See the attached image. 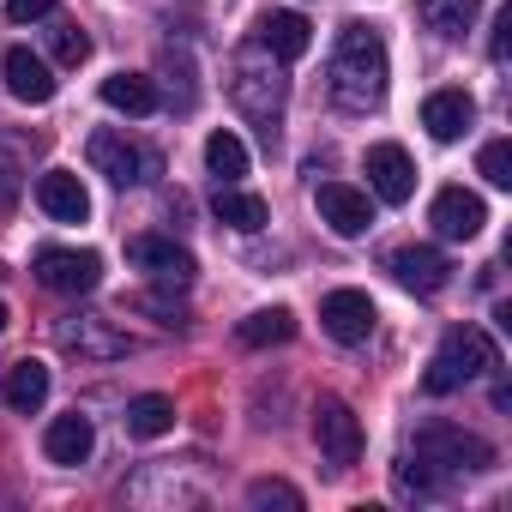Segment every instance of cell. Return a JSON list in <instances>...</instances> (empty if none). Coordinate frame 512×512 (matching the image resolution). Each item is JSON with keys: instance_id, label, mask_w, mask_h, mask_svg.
<instances>
[{"instance_id": "1", "label": "cell", "mask_w": 512, "mask_h": 512, "mask_svg": "<svg viewBox=\"0 0 512 512\" xmlns=\"http://www.w3.org/2000/svg\"><path fill=\"white\" fill-rule=\"evenodd\" d=\"M386 43L368 31V25H344L338 31V49H332V97L344 109H374L386 97Z\"/></svg>"}, {"instance_id": "2", "label": "cell", "mask_w": 512, "mask_h": 512, "mask_svg": "<svg viewBox=\"0 0 512 512\" xmlns=\"http://www.w3.org/2000/svg\"><path fill=\"white\" fill-rule=\"evenodd\" d=\"M488 368H500L494 338H488L482 326H452V332L440 338V350H434L428 374H422V392H428V398H446V392H458V386L482 380Z\"/></svg>"}, {"instance_id": "3", "label": "cell", "mask_w": 512, "mask_h": 512, "mask_svg": "<svg viewBox=\"0 0 512 512\" xmlns=\"http://www.w3.org/2000/svg\"><path fill=\"white\" fill-rule=\"evenodd\" d=\"M229 97L241 103L247 121H260V127L272 133V121L284 115V97H290L284 61L266 55V49H241V55H235V73H229Z\"/></svg>"}, {"instance_id": "4", "label": "cell", "mask_w": 512, "mask_h": 512, "mask_svg": "<svg viewBox=\"0 0 512 512\" xmlns=\"http://www.w3.org/2000/svg\"><path fill=\"white\" fill-rule=\"evenodd\" d=\"M410 458L428 464L434 476H470V470L494 464V446L482 434H464L458 422H422L416 440H410Z\"/></svg>"}, {"instance_id": "5", "label": "cell", "mask_w": 512, "mask_h": 512, "mask_svg": "<svg viewBox=\"0 0 512 512\" xmlns=\"http://www.w3.org/2000/svg\"><path fill=\"white\" fill-rule=\"evenodd\" d=\"M85 157H91V169H97V175H109L115 187H139V181H151V175H157V151L133 145V139H127V133H115V127L91 133Z\"/></svg>"}, {"instance_id": "6", "label": "cell", "mask_w": 512, "mask_h": 512, "mask_svg": "<svg viewBox=\"0 0 512 512\" xmlns=\"http://www.w3.org/2000/svg\"><path fill=\"white\" fill-rule=\"evenodd\" d=\"M31 272H37V284L55 290V296H85V290L103 284V260H97L91 247H43Z\"/></svg>"}, {"instance_id": "7", "label": "cell", "mask_w": 512, "mask_h": 512, "mask_svg": "<svg viewBox=\"0 0 512 512\" xmlns=\"http://www.w3.org/2000/svg\"><path fill=\"white\" fill-rule=\"evenodd\" d=\"M314 446H320V458L332 470H350L362 458V422H356V410L344 398H320L314 404Z\"/></svg>"}, {"instance_id": "8", "label": "cell", "mask_w": 512, "mask_h": 512, "mask_svg": "<svg viewBox=\"0 0 512 512\" xmlns=\"http://www.w3.org/2000/svg\"><path fill=\"white\" fill-rule=\"evenodd\" d=\"M55 344L67 356H85V362H121L133 350L127 332H115L103 314H67V320H55Z\"/></svg>"}, {"instance_id": "9", "label": "cell", "mask_w": 512, "mask_h": 512, "mask_svg": "<svg viewBox=\"0 0 512 512\" xmlns=\"http://www.w3.org/2000/svg\"><path fill=\"white\" fill-rule=\"evenodd\" d=\"M127 260H133L151 284H163V290H187V284H193V253H187L181 241H169V235H133V241H127Z\"/></svg>"}, {"instance_id": "10", "label": "cell", "mask_w": 512, "mask_h": 512, "mask_svg": "<svg viewBox=\"0 0 512 512\" xmlns=\"http://www.w3.org/2000/svg\"><path fill=\"white\" fill-rule=\"evenodd\" d=\"M314 205H320V217L332 223V235H344V241H356V235L374 229V205H368V193L350 187V181H320V187H314Z\"/></svg>"}, {"instance_id": "11", "label": "cell", "mask_w": 512, "mask_h": 512, "mask_svg": "<svg viewBox=\"0 0 512 512\" xmlns=\"http://www.w3.org/2000/svg\"><path fill=\"white\" fill-rule=\"evenodd\" d=\"M428 223H434V235H446V241H470V235H482L488 205H482L470 187H440L434 205H428Z\"/></svg>"}, {"instance_id": "12", "label": "cell", "mask_w": 512, "mask_h": 512, "mask_svg": "<svg viewBox=\"0 0 512 512\" xmlns=\"http://www.w3.org/2000/svg\"><path fill=\"white\" fill-rule=\"evenodd\" d=\"M374 302L362 296V290H332L326 302H320V326H326V338H338V344H368L374 338Z\"/></svg>"}, {"instance_id": "13", "label": "cell", "mask_w": 512, "mask_h": 512, "mask_svg": "<svg viewBox=\"0 0 512 512\" xmlns=\"http://www.w3.org/2000/svg\"><path fill=\"white\" fill-rule=\"evenodd\" d=\"M386 272H392L404 290H416V296H434V290L452 284V260H446L440 247H398L392 260H386Z\"/></svg>"}, {"instance_id": "14", "label": "cell", "mask_w": 512, "mask_h": 512, "mask_svg": "<svg viewBox=\"0 0 512 512\" xmlns=\"http://www.w3.org/2000/svg\"><path fill=\"white\" fill-rule=\"evenodd\" d=\"M368 187L386 199V205H404L416 193V163L404 145H374L368 151Z\"/></svg>"}, {"instance_id": "15", "label": "cell", "mask_w": 512, "mask_h": 512, "mask_svg": "<svg viewBox=\"0 0 512 512\" xmlns=\"http://www.w3.org/2000/svg\"><path fill=\"white\" fill-rule=\"evenodd\" d=\"M37 205H43L55 223H85V217H91V193H85V181H79L73 169H49V175L37 181Z\"/></svg>"}, {"instance_id": "16", "label": "cell", "mask_w": 512, "mask_h": 512, "mask_svg": "<svg viewBox=\"0 0 512 512\" xmlns=\"http://www.w3.org/2000/svg\"><path fill=\"white\" fill-rule=\"evenodd\" d=\"M0 79H7V91H13L19 103H49V97H55V73H49V61L31 55V49H7Z\"/></svg>"}, {"instance_id": "17", "label": "cell", "mask_w": 512, "mask_h": 512, "mask_svg": "<svg viewBox=\"0 0 512 512\" xmlns=\"http://www.w3.org/2000/svg\"><path fill=\"white\" fill-rule=\"evenodd\" d=\"M260 49L290 67V61H302V55L314 49V25H308L302 13H266V19H260Z\"/></svg>"}, {"instance_id": "18", "label": "cell", "mask_w": 512, "mask_h": 512, "mask_svg": "<svg viewBox=\"0 0 512 512\" xmlns=\"http://www.w3.org/2000/svg\"><path fill=\"white\" fill-rule=\"evenodd\" d=\"M470 121H476V103H470V91H434V97L422 103V127H428L440 145L464 139V133H470Z\"/></svg>"}, {"instance_id": "19", "label": "cell", "mask_w": 512, "mask_h": 512, "mask_svg": "<svg viewBox=\"0 0 512 512\" xmlns=\"http://www.w3.org/2000/svg\"><path fill=\"white\" fill-rule=\"evenodd\" d=\"M91 446H97V428H91V416H79V410H73V416H55L49 434H43L49 464H85Z\"/></svg>"}, {"instance_id": "20", "label": "cell", "mask_w": 512, "mask_h": 512, "mask_svg": "<svg viewBox=\"0 0 512 512\" xmlns=\"http://www.w3.org/2000/svg\"><path fill=\"white\" fill-rule=\"evenodd\" d=\"M211 217H217V223H229V229H241V235H253V229H266V223H272V205H266L260 193L217 187V199H211Z\"/></svg>"}, {"instance_id": "21", "label": "cell", "mask_w": 512, "mask_h": 512, "mask_svg": "<svg viewBox=\"0 0 512 512\" xmlns=\"http://www.w3.org/2000/svg\"><path fill=\"white\" fill-rule=\"evenodd\" d=\"M49 404V368L37 362V356H25L13 374H7V410L13 416H37Z\"/></svg>"}, {"instance_id": "22", "label": "cell", "mask_w": 512, "mask_h": 512, "mask_svg": "<svg viewBox=\"0 0 512 512\" xmlns=\"http://www.w3.org/2000/svg\"><path fill=\"white\" fill-rule=\"evenodd\" d=\"M235 338H241L247 350L290 344V338H296V314H290V308H260V314H247V320L235 326Z\"/></svg>"}, {"instance_id": "23", "label": "cell", "mask_w": 512, "mask_h": 512, "mask_svg": "<svg viewBox=\"0 0 512 512\" xmlns=\"http://www.w3.org/2000/svg\"><path fill=\"white\" fill-rule=\"evenodd\" d=\"M103 103L121 115H157V85L145 73H109L103 79Z\"/></svg>"}, {"instance_id": "24", "label": "cell", "mask_w": 512, "mask_h": 512, "mask_svg": "<svg viewBox=\"0 0 512 512\" xmlns=\"http://www.w3.org/2000/svg\"><path fill=\"white\" fill-rule=\"evenodd\" d=\"M169 428H175V398L139 392V398L127 404V434H133V440H163Z\"/></svg>"}, {"instance_id": "25", "label": "cell", "mask_w": 512, "mask_h": 512, "mask_svg": "<svg viewBox=\"0 0 512 512\" xmlns=\"http://www.w3.org/2000/svg\"><path fill=\"white\" fill-rule=\"evenodd\" d=\"M416 13L434 37H464L476 25V0H416Z\"/></svg>"}, {"instance_id": "26", "label": "cell", "mask_w": 512, "mask_h": 512, "mask_svg": "<svg viewBox=\"0 0 512 512\" xmlns=\"http://www.w3.org/2000/svg\"><path fill=\"white\" fill-rule=\"evenodd\" d=\"M205 169L217 175V187H235V181L247 175V145H241L235 133H211V139H205Z\"/></svg>"}, {"instance_id": "27", "label": "cell", "mask_w": 512, "mask_h": 512, "mask_svg": "<svg viewBox=\"0 0 512 512\" xmlns=\"http://www.w3.org/2000/svg\"><path fill=\"white\" fill-rule=\"evenodd\" d=\"M476 169H482L488 187H512V145H506V139H488L482 157H476Z\"/></svg>"}, {"instance_id": "28", "label": "cell", "mask_w": 512, "mask_h": 512, "mask_svg": "<svg viewBox=\"0 0 512 512\" xmlns=\"http://www.w3.org/2000/svg\"><path fill=\"white\" fill-rule=\"evenodd\" d=\"M49 43H55V61H61V67L91 61V37H85L79 25H55V31H49Z\"/></svg>"}, {"instance_id": "29", "label": "cell", "mask_w": 512, "mask_h": 512, "mask_svg": "<svg viewBox=\"0 0 512 512\" xmlns=\"http://www.w3.org/2000/svg\"><path fill=\"white\" fill-rule=\"evenodd\" d=\"M247 506H284V512H296L302 494H296L290 482H272V476H266V482H253V488H247Z\"/></svg>"}, {"instance_id": "30", "label": "cell", "mask_w": 512, "mask_h": 512, "mask_svg": "<svg viewBox=\"0 0 512 512\" xmlns=\"http://www.w3.org/2000/svg\"><path fill=\"white\" fill-rule=\"evenodd\" d=\"M55 13V0H7V19L13 25H31V19H49Z\"/></svg>"}, {"instance_id": "31", "label": "cell", "mask_w": 512, "mask_h": 512, "mask_svg": "<svg viewBox=\"0 0 512 512\" xmlns=\"http://www.w3.org/2000/svg\"><path fill=\"white\" fill-rule=\"evenodd\" d=\"M13 205H19V163L0 157V211H13Z\"/></svg>"}, {"instance_id": "32", "label": "cell", "mask_w": 512, "mask_h": 512, "mask_svg": "<svg viewBox=\"0 0 512 512\" xmlns=\"http://www.w3.org/2000/svg\"><path fill=\"white\" fill-rule=\"evenodd\" d=\"M506 31H512V13L494 19V61H506Z\"/></svg>"}, {"instance_id": "33", "label": "cell", "mask_w": 512, "mask_h": 512, "mask_svg": "<svg viewBox=\"0 0 512 512\" xmlns=\"http://www.w3.org/2000/svg\"><path fill=\"white\" fill-rule=\"evenodd\" d=\"M0 332H7V302H0Z\"/></svg>"}]
</instances>
